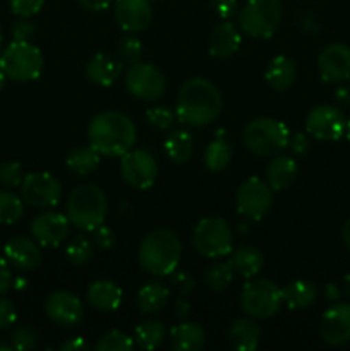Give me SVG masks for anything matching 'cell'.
Listing matches in <instances>:
<instances>
[{"label": "cell", "instance_id": "cell-51", "mask_svg": "<svg viewBox=\"0 0 350 351\" xmlns=\"http://www.w3.org/2000/svg\"><path fill=\"white\" fill-rule=\"evenodd\" d=\"M189 314H191V304H189V300H185V297H180L174 305V315L180 321H185Z\"/></svg>", "mask_w": 350, "mask_h": 351}, {"label": "cell", "instance_id": "cell-39", "mask_svg": "<svg viewBox=\"0 0 350 351\" xmlns=\"http://www.w3.org/2000/svg\"><path fill=\"white\" fill-rule=\"evenodd\" d=\"M10 345H12L14 350L17 351H27L33 350L34 346L40 341V336L34 329L27 328V326H21V328L14 329V332L10 335Z\"/></svg>", "mask_w": 350, "mask_h": 351}, {"label": "cell", "instance_id": "cell-36", "mask_svg": "<svg viewBox=\"0 0 350 351\" xmlns=\"http://www.w3.org/2000/svg\"><path fill=\"white\" fill-rule=\"evenodd\" d=\"M233 267L232 263H215L205 271V283L213 291H222L232 283Z\"/></svg>", "mask_w": 350, "mask_h": 351}, {"label": "cell", "instance_id": "cell-46", "mask_svg": "<svg viewBox=\"0 0 350 351\" xmlns=\"http://www.w3.org/2000/svg\"><path fill=\"white\" fill-rule=\"evenodd\" d=\"M93 240H95V245L102 250L112 249L113 243H115V233L112 228L105 225H100L98 228L93 230Z\"/></svg>", "mask_w": 350, "mask_h": 351}, {"label": "cell", "instance_id": "cell-9", "mask_svg": "<svg viewBox=\"0 0 350 351\" xmlns=\"http://www.w3.org/2000/svg\"><path fill=\"white\" fill-rule=\"evenodd\" d=\"M233 235L230 225L222 218H205L192 232V243L201 256L222 259L232 252Z\"/></svg>", "mask_w": 350, "mask_h": 351}, {"label": "cell", "instance_id": "cell-2", "mask_svg": "<svg viewBox=\"0 0 350 351\" xmlns=\"http://www.w3.org/2000/svg\"><path fill=\"white\" fill-rule=\"evenodd\" d=\"M136 125L120 112H102L93 117L88 125L89 146L102 156H122L136 143Z\"/></svg>", "mask_w": 350, "mask_h": 351}, {"label": "cell", "instance_id": "cell-52", "mask_svg": "<svg viewBox=\"0 0 350 351\" xmlns=\"http://www.w3.org/2000/svg\"><path fill=\"white\" fill-rule=\"evenodd\" d=\"M84 9L93 10V12H100V10L108 9V5L112 3V0H78Z\"/></svg>", "mask_w": 350, "mask_h": 351}, {"label": "cell", "instance_id": "cell-47", "mask_svg": "<svg viewBox=\"0 0 350 351\" xmlns=\"http://www.w3.org/2000/svg\"><path fill=\"white\" fill-rule=\"evenodd\" d=\"M34 31H36V26L31 21H27V17H21L12 26L14 41H30Z\"/></svg>", "mask_w": 350, "mask_h": 351}, {"label": "cell", "instance_id": "cell-42", "mask_svg": "<svg viewBox=\"0 0 350 351\" xmlns=\"http://www.w3.org/2000/svg\"><path fill=\"white\" fill-rule=\"evenodd\" d=\"M23 168L17 161H7L0 165V185L3 187H21L23 184Z\"/></svg>", "mask_w": 350, "mask_h": 351}, {"label": "cell", "instance_id": "cell-29", "mask_svg": "<svg viewBox=\"0 0 350 351\" xmlns=\"http://www.w3.org/2000/svg\"><path fill=\"white\" fill-rule=\"evenodd\" d=\"M230 263H232L233 273H237L239 276L250 280V278L257 276L259 271L264 266V257L254 247H240V249L233 250L232 257H230Z\"/></svg>", "mask_w": 350, "mask_h": 351}, {"label": "cell", "instance_id": "cell-34", "mask_svg": "<svg viewBox=\"0 0 350 351\" xmlns=\"http://www.w3.org/2000/svg\"><path fill=\"white\" fill-rule=\"evenodd\" d=\"M100 156L102 154L95 149V147H75L69 153L67 160V168L75 175H88L91 171H95L100 165Z\"/></svg>", "mask_w": 350, "mask_h": 351}, {"label": "cell", "instance_id": "cell-41", "mask_svg": "<svg viewBox=\"0 0 350 351\" xmlns=\"http://www.w3.org/2000/svg\"><path fill=\"white\" fill-rule=\"evenodd\" d=\"M119 53L120 58L127 64H137L141 62V55H143V45L137 38L124 36L119 43Z\"/></svg>", "mask_w": 350, "mask_h": 351}, {"label": "cell", "instance_id": "cell-7", "mask_svg": "<svg viewBox=\"0 0 350 351\" xmlns=\"http://www.w3.org/2000/svg\"><path fill=\"white\" fill-rule=\"evenodd\" d=\"M3 69L10 81L30 82L43 72V55L30 41H12L0 55Z\"/></svg>", "mask_w": 350, "mask_h": 351}, {"label": "cell", "instance_id": "cell-25", "mask_svg": "<svg viewBox=\"0 0 350 351\" xmlns=\"http://www.w3.org/2000/svg\"><path fill=\"white\" fill-rule=\"evenodd\" d=\"M205 341V329L196 322L182 321L170 329V346L175 351H198Z\"/></svg>", "mask_w": 350, "mask_h": 351}, {"label": "cell", "instance_id": "cell-21", "mask_svg": "<svg viewBox=\"0 0 350 351\" xmlns=\"http://www.w3.org/2000/svg\"><path fill=\"white\" fill-rule=\"evenodd\" d=\"M240 43H242V36L235 24L229 21L220 23L209 36V55L215 58H229L239 50Z\"/></svg>", "mask_w": 350, "mask_h": 351}, {"label": "cell", "instance_id": "cell-1", "mask_svg": "<svg viewBox=\"0 0 350 351\" xmlns=\"http://www.w3.org/2000/svg\"><path fill=\"white\" fill-rule=\"evenodd\" d=\"M222 105V95L211 81L192 77L178 89L175 117L185 125L205 127L218 119Z\"/></svg>", "mask_w": 350, "mask_h": 351}, {"label": "cell", "instance_id": "cell-10", "mask_svg": "<svg viewBox=\"0 0 350 351\" xmlns=\"http://www.w3.org/2000/svg\"><path fill=\"white\" fill-rule=\"evenodd\" d=\"M273 204V191L264 180L257 177H249L240 184L235 194L237 211L247 219L259 221L270 211Z\"/></svg>", "mask_w": 350, "mask_h": 351}, {"label": "cell", "instance_id": "cell-48", "mask_svg": "<svg viewBox=\"0 0 350 351\" xmlns=\"http://www.w3.org/2000/svg\"><path fill=\"white\" fill-rule=\"evenodd\" d=\"M287 147L292 151V153L297 154V156H302V154H305L309 151L311 143H309V139L305 134L297 132V134H294V136L288 137Z\"/></svg>", "mask_w": 350, "mask_h": 351}, {"label": "cell", "instance_id": "cell-6", "mask_svg": "<svg viewBox=\"0 0 350 351\" xmlns=\"http://www.w3.org/2000/svg\"><path fill=\"white\" fill-rule=\"evenodd\" d=\"M281 12L280 0H247L239 12V26L247 36L266 40L277 31Z\"/></svg>", "mask_w": 350, "mask_h": 351}, {"label": "cell", "instance_id": "cell-24", "mask_svg": "<svg viewBox=\"0 0 350 351\" xmlns=\"http://www.w3.org/2000/svg\"><path fill=\"white\" fill-rule=\"evenodd\" d=\"M261 341V329L253 317H240L229 329V343L237 351H253Z\"/></svg>", "mask_w": 350, "mask_h": 351}, {"label": "cell", "instance_id": "cell-35", "mask_svg": "<svg viewBox=\"0 0 350 351\" xmlns=\"http://www.w3.org/2000/svg\"><path fill=\"white\" fill-rule=\"evenodd\" d=\"M24 215L23 197H17L14 192L0 191V225H14Z\"/></svg>", "mask_w": 350, "mask_h": 351}, {"label": "cell", "instance_id": "cell-38", "mask_svg": "<svg viewBox=\"0 0 350 351\" xmlns=\"http://www.w3.org/2000/svg\"><path fill=\"white\" fill-rule=\"evenodd\" d=\"M134 339L130 338L127 332L120 331V329H112V331L105 332L98 343L95 345L96 351H129L132 350Z\"/></svg>", "mask_w": 350, "mask_h": 351}, {"label": "cell", "instance_id": "cell-60", "mask_svg": "<svg viewBox=\"0 0 350 351\" xmlns=\"http://www.w3.org/2000/svg\"><path fill=\"white\" fill-rule=\"evenodd\" d=\"M345 134H347V137H349V141H350V120H349V122H347V130H345Z\"/></svg>", "mask_w": 350, "mask_h": 351}, {"label": "cell", "instance_id": "cell-32", "mask_svg": "<svg viewBox=\"0 0 350 351\" xmlns=\"http://www.w3.org/2000/svg\"><path fill=\"white\" fill-rule=\"evenodd\" d=\"M165 335H167V329H165L163 322L156 321V319H148V321L141 322L134 331V343L141 350H156L163 343Z\"/></svg>", "mask_w": 350, "mask_h": 351}, {"label": "cell", "instance_id": "cell-53", "mask_svg": "<svg viewBox=\"0 0 350 351\" xmlns=\"http://www.w3.org/2000/svg\"><path fill=\"white\" fill-rule=\"evenodd\" d=\"M88 348V343L84 341V339L81 338V336H78V338H72L69 339V341H64L60 345V350L62 351H72V350H86Z\"/></svg>", "mask_w": 350, "mask_h": 351}, {"label": "cell", "instance_id": "cell-3", "mask_svg": "<svg viewBox=\"0 0 350 351\" xmlns=\"http://www.w3.org/2000/svg\"><path fill=\"white\" fill-rule=\"evenodd\" d=\"M180 256V240L167 228H158L148 233L137 250L139 266L154 278L170 276L178 267Z\"/></svg>", "mask_w": 350, "mask_h": 351}, {"label": "cell", "instance_id": "cell-26", "mask_svg": "<svg viewBox=\"0 0 350 351\" xmlns=\"http://www.w3.org/2000/svg\"><path fill=\"white\" fill-rule=\"evenodd\" d=\"M297 77V67L295 62L290 57L285 55H278L273 60L268 64L266 72H264V79H266L268 86L273 88L275 91H285L290 88Z\"/></svg>", "mask_w": 350, "mask_h": 351}, {"label": "cell", "instance_id": "cell-31", "mask_svg": "<svg viewBox=\"0 0 350 351\" xmlns=\"http://www.w3.org/2000/svg\"><path fill=\"white\" fill-rule=\"evenodd\" d=\"M163 149L170 161L185 163L192 156V151H194V139H192L191 132L184 129L172 130L167 139H165Z\"/></svg>", "mask_w": 350, "mask_h": 351}, {"label": "cell", "instance_id": "cell-45", "mask_svg": "<svg viewBox=\"0 0 350 351\" xmlns=\"http://www.w3.org/2000/svg\"><path fill=\"white\" fill-rule=\"evenodd\" d=\"M17 321L16 305L9 298L0 297V331L12 328Z\"/></svg>", "mask_w": 350, "mask_h": 351}, {"label": "cell", "instance_id": "cell-23", "mask_svg": "<svg viewBox=\"0 0 350 351\" xmlns=\"http://www.w3.org/2000/svg\"><path fill=\"white\" fill-rule=\"evenodd\" d=\"M299 173V167L295 160L287 154H278L270 161L266 168V184L271 191H285L295 182Z\"/></svg>", "mask_w": 350, "mask_h": 351}, {"label": "cell", "instance_id": "cell-55", "mask_svg": "<svg viewBox=\"0 0 350 351\" xmlns=\"http://www.w3.org/2000/svg\"><path fill=\"white\" fill-rule=\"evenodd\" d=\"M342 239H343V243H345V245H347V249L350 250V218L347 219L345 225H343Z\"/></svg>", "mask_w": 350, "mask_h": 351}, {"label": "cell", "instance_id": "cell-16", "mask_svg": "<svg viewBox=\"0 0 350 351\" xmlns=\"http://www.w3.org/2000/svg\"><path fill=\"white\" fill-rule=\"evenodd\" d=\"M71 221L67 215L57 211H48L38 215L31 223V235L40 245L58 247L69 235Z\"/></svg>", "mask_w": 350, "mask_h": 351}, {"label": "cell", "instance_id": "cell-8", "mask_svg": "<svg viewBox=\"0 0 350 351\" xmlns=\"http://www.w3.org/2000/svg\"><path fill=\"white\" fill-rule=\"evenodd\" d=\"M283 304L281 288L270 280H253L244 285L240 307L253 319H270Z\"/></svg>", "mask_w": 350, "mask_h": 351}, {"label": "cell", "instance_id": "cell-15", "mask_svg": "<svg viewBox=\"0 0 350 351\" xmlns=\"http://www.w3.org/2000/svg\"><path fill=\"white\" fill-rule=\"evenodd\" d=\"M45 314L62 328H74L79 324L84 314L82 302L78 295L71 291L58 290L48 295L45 300Z\"/></svg>", "mask_w": 350, "mask_h": 351}, {"label": "cell", "instance_id": "cell-18", "mask_svg": "<svg viewBox=\"0 0 350 351\" xmlns=\"http://www.w3.org/2000/svg\"><path fill=\"white\" fill-rule=\"evenodd\" d=\"M151 0H115V21L127 33H141L146 29L153 17Z\"/></svg>", "mask_w": 350, "mask_h": 351}, {"label": "cell", "instance_id": "cell-33", "mask_svg": "<svg viewBox=\"0 0 350 351\" xmlns=\"http://www.w3.org/2000/svg\"><path fill=\"white\" fill-rule=\"evenodd\" d=\"M232 161V146L225 137H216L206 146L205 165L209 171H223Z\"/></svg>", "mask_w": 350, "mask_h": 351}, {"label": "cell", "instance_id": "cell-5", "mask_svg": "<svg viewBox=\"0 0 350 351\" xmlns=\"http://www.w3.org/2000/svg\"><path fill=\"white\" fill-rule=\"evenodd\" d=\"M288 127L277 119H261L250 120L242 132V143L250 153L257 156H275L287 147Z\"/></svg>", "mask_w": 350, "mask_h": 351}, {"label": "cell", "instance_id": "cell-28", "mask_svg": "<svg viewBox=\"0 0 350 351\" xmlns=\"http://www.w3.org/2000/svg\"><path fill=\"white\" fill-rule=\"evenodd\" d=\"M281 295H283V304L290 311H304V308L311 307L314 304L316 297H318V290H316L311 281L297 280L281 288Z\"/></svg>", "mask_w": 350, "mask_h": 351}, {"label": "cell", "instance_id": "cell-20", "mask_svg": "<svg viewBox=\"0 0 350 351\" xmlns=\"http://www.w3.org/2000/svg\"><path fill=\"white\" fill-rule=\"evenodd\" d=\"M3 256L12 267L19 271H33L41 263V250L36 240L16 237L3 247Z\"/></svg>", "mask_w": 350, "mask_h": 351}, {"label": "cell", "instance_id": "cell-17", "mask_svg": "<svg viewBox=\"0 0 350 351\" xmlns=\"http://www.w3.org/2000/svg\"><path fill=\"white\" fill-rule=\"evenodd\" d=\"M319 74L325 82H342L350 77V48L331 43L318 57Z\"/></svg>", "mask_w": 350, "mask_h": 351}, {"label": "cell", "instance_id": "cell-58", "mask_svg": "<svg viewBox=\"0 0 350 351\" xmlns=\"http://www.w3.org/2000/svg\"><path fill=\"white\" fill-rule=\"evenodd\" d=\"M12 287L17 288V290H21V288H26V280H23V278H17V280L12 281Z\"/></svg>", "mask_w": 350, "mask_h": 351}, {"label": "cell", "instance_id": "cell-54", "mask_svg": "<svg viewBox=\"0 0 350 351\" xmlns=\"http://www.w3.org/2000/svg\"><path fill=\"white\" fill-rule=\"evenodd\" d=\"M325 298H326V300H329V302L338 300V298H340L338 287H336V285H333V283L326 285V287H325Z\"/></svg>", "mask_w": 350, "mask_h": 351}, {"label": "cell", "instance_id": "cell-59", "mask_svg": "<svg viewBox=\"0 0 350 351\" xmlns=\"http://www.w3.org/2000/svg\"><path fill=\"white\" fill-rule=\"evenodd\" d=\"M343 288H345V293L350 297V273L343 278Z\"/></svg>", "mask_w": 350, "mask_h": 351}, {"label": "cell", "instance_id": "cell-44", "mask_svg": "<svg viewBox=\"0 0 350 351\" xmlns=\"http://www.w3.org/2000/svg\"><path fill=\"white\" fill-rule=\"evenodd\" d=\"M45 0H9L10 10L19 17H31L43 7Z\"/></svg>", "mask_w": 350, "mask_h": 351}, {"label": "cell", "instance_id": "cell-4", "mask_svg": "<svg viewBox=\"0 0 350 351\" xmlns=\"http://www.w3.org/2000/svg\"><path fill=\"white\" fill-rule=\"evenodd\" d=\"M108 202L98 185L84 184L75 187L67 199V218L82 232H93L105 223Z\"/></svg>", "mask_w": 350, "mask_h": 351}, {"label": "cell", "instance_id": "cell-50", "mask_svg": "<svg viewBox=\"0 0 350 351\" xmlns=\"http://www.w3.org/2000/svg\"><path fill=\"white\" fill-rule=\"evenodd\" d=\"M12 273H10V264L5 256H0V295L7 293L12 287Z\"/></svg>", "mask_w": 350, "mask_h": 351}, {"label": "cell", "instance_id": "cell-14", "mask_svg": "<svg viewBox=\"0 0 350 351\" xmlns=\"http://www.w3.org/2000/svg\"><path fill=\"white\" fill-rule=\"evenodd\" d=\"M305 130L318 141H338L347 130V120L335 106L319 105L309 112Z\"/></svg>", "mask_w": 350, "mask_h": 351}, {"label": "cell", "instance_id": "cell-49", "mask_svg": "<svg viewBox=\"0 0 350 351\" xmlns=\"http://www.w3.org/2000/svg\"><path fill=\"white\" fill-rule=\"evenodd\" d=\"M213 9L218 14L222 19H229L233 14L237 12V7H239V2L237 0H211Z\"/></svg>", "mask_w": 350, "mask_h": 351}, {"label": "cell", "instance_id": "cell-43", "mask_svg": "<svg viewBox=\"0 0 350 351\" xmlns=\"http://www.w3.org/2000/svg\"><path fill=\"white\" fill-rule=\"evenodd\" d=\"M194 278H192L191 274L177 269L170 274V288L172 291H175V293L178 295V297H187V295L194 290Z\"/></svg>", "mask_w": 350, "mask_h": 351}, {"label": "cell", "instance_id": "cell-37", "mask_svg": "<svg viewBox=\"0 0 350 351\" xmlns=\"http://www.w3.org/2000/svg\"><path fill=\"white\" fill-rule=\"evenodd\" d=\"M65 257L74 266H84L93 259V242L86 235H78L65 247Z\"/></svg>", "mask_w": 350, "mask_h": 351}, {"label": "cell", "instance_id": "cell-27", "mask_svg": "<svg viewBox=\"0 0 350 351\" xmlns=\"http://www.w3.org/2000/svg\"><path fill=\"white\" fill-rule=\"evenodd\" d=\"M86 77L98 86H112L120 77V64L110 55L96 53L86 64Z\"/></svg>", "mask_w": 350, "mask_h": 351}, {"label": "cell", "instance_id": "cell-19", "mask_svg": "<svg viewBox=\"0 0 350 351\" xmlns=\"http://www.w3.org/2000/svg\"><path fill=\"white\" fill-rule=\"evenodd\" d=\"M321 338L331 346L350 341V304H335L323 314Z\"/></svg>", "mask_w": 350, "mask_h": 351}, {"label": "cell", "instance_id": "cell-30", "mask_svg": "<svg viewBox=\"0 0 350 351\" xmlns=\"http://www.w3.org/2000/svg\"><path fill=\"white\" fill-rule=\"evenodd\" d=\"M168 298L170 290L165 285L153 281L137 291V308L143 314H158L168 304Z\"/></svg>", "mask_w": 350, "mask_h": 351}, {"label": "cell", "instance_id": "cell-11", "mask_svg": "<svg viewBox=\"0 0 350 351\" xmlns=\"http://www.w3.org/2000/svg\"><path fill=\"white\" fill-rule=\"evenodd\" d=\"M124 82H126L127 91L143 101H156L165 95V89H167V81L160 69L146 62H137L130 65L129 71L126 72Z\"/></svg>", "mask_w": 350, "mask_h": 351}, {"label": "cell", "instance_id": "cell-56", "mask_svg": "<svg viewBox=\"0 0 350 351\" xmlns=\"http://www.w3.org/2000/svg\"><path fill=\"white\" fill-rule=\"evenodd\" d=\"M336 98H338L340 101L349 103L350 101V91H349V89H345V88L338 89V93H336Z\"/></svg>", "mask_w": 350, "mask_h": 351}, {"label": "cell", "instance_id": "cell-40", "mask_svg": "<svg viewBox=\"0 0 350 351\" xmlns=\"http://www.w3.org/2000/svg\"><path fill=\"white\" fill-rule=\"evenodd\" d=\"M146 119H148V122L154 127V129L167 130L168 127L174 123V120L177 119V117H175L174 110H170L168 106L156 105V106H151V108L148 110Z\"/></svg>", "mask_w": 350, "mask_h": 351}, {"label": "cell", "instance_id": "cell-13", "mask_svg": "<svg viewBox=\"0 0 350 351\" xmlns=\"http://www.w3.org/2000/svg\"><path fill=\"white\" fill-rule=\"evenodd\" d=\"M120 173L130 187L144 191L156 182L158 163L148 151L129 149L120 156Z\"/></svg>", "mask_w": 350, "mask_h": 351}, {"label": "cell", "instance_id": "cell-22", "mask_svg": "<svg viewBox=\"0 0 350 351\" xmlns=\"http://www.w3.org/2000/svg\"><path fill=\"white\" fill-rule=\"evenodd\" d=\"M122 290L110 280H96L86 290V298L93 308L100 312H112L122 304Z\"/></svg>", "mask_w": 350, "mask_h": 351}, {"label": "cell", "instance_id": "cell-57", "mask_svg": "<svg viewBox=\"0 0 350 351\" xmlns=\"http://www.w3.org/2000/svg\"><path fill=\"white\" fill-rule=\"evenodd\" d=\"M7 74H5V69H3V64H2V58H0V89L5 86V81H7Z\"/></svg>", "mask_w": 350, "mask_h": 351}, {"label": "cell", "instance_id": "cell-12", "mask_svg": "<svg viewBox=\"0 0 350 351\" xmlns=\"http://www.w3.org/2000/svg\"><path fill=\"white\" fill-rule=\"evenodd\" d=\"M21 197L33 208H54L62 197V185L48 171H33L23 178Z\"/></svg>", "mask_w": 350, "mask_h": 351}, {"label": "cell", "instance_id": "cell-61", "mask_svg": "<svg viewBox=\"0 0 350 351\" xmlns=\"http://www.w3.org/2000/svg\"><path fill=\"white\" fill-rule=\"evenodd\" d=\"M3 43V33H2V27H0V47H2Z\"/></svg>", "mask_w": 350, "mask_h": 351}]
</instances>
